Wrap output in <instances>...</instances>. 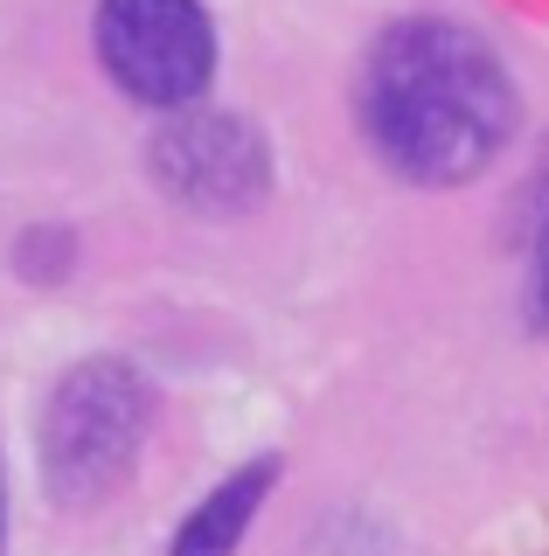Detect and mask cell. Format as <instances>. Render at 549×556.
Listing matches in <instances>:
<instances>
[{
	"label": "cell",
	"instance_id": "4",
	"mask_svg": "<svg viewBox=\"0 0 549 556\" xmlns=\"http://www.w3.org/2000/svg\"><path fill=\"white\" fill-rule=\"evenodd\" d=\"M146 174L195 216H244L271 188V147L237 112H175L146 147Z\"/></svg>",
	"mask_w": 549,
	"mask_h": 556
},
{
	"label": "cell",
	"instance_id": "7",
	"mask_svg": "<svg viewBox=\"0 0 549 556\" xmlns=\"http://www.w3.org/2000/svg\"><path fill=\"white\" fill-rule=\"evenodd\" d=\"M0 549H8V486H0Z\"/></svg>",
	"mask_w": 549,
	"mask_h": 556
},
{
	"label": "cell",
	"instance_id": "2",
	"mask_svg": "<svg viewBox=\"0 0 549 556\" xmlns=\"http://www.w3.org/2000/svg\"><path fill=\"white\" fill-rule=\"evenodd\" d=\"M153 425V390L132 362L91 355L49 390L42 410V480L63 508H98L132 473Z\"/></svg>",
	"mask_w": 549,
	"mask_h": 556
},
{
	"label": "cell",
	"instance_id": "6",
	"mask_svg": "<svg viewBox=\"0 0 549 556\" xmlns=\"http://www.w3.org/2000/svg\"><path fill=\"white\" fill-rule=\"evenodd\" d=\"M528 320L549 327V230L536 237V265H528Z\"/></svg>",
	"mask_w": 549,
	"mask_h": 556
},
{
	"label": "cell",
	"instance_id": "5",
	"mask_svg": "<svg viewBox=\"0 0 549 556\" xmlns=\"http://www.w3.org/2000/svg\"><path fill=\"white\" fill-rule=\"evenodd\" d=\"M271 480H279V459L237 466V473L222 480L216 494L175 529V556H237V543H244V529H251V515L265 508V494H271Z\"/></svg>",
	"mask_w": 549,
	"mask_h": 556
},
{
	"label": "cell",
	"instance_id": "1",
	"mask_svg": "<svg viewBox=\"0 0 549 556\" xmlns=\"http://www.w3.org/2000/svg\"><path fill=\"white\" fill-rule=\"evenodd\" d=\"M362 139L375 161L418 188L473 181L514 132L508 63L459 22H397L375 35L362 63Z\"/></svg>",
	"mask_w": 549,
	"mask_h": 556
},
{
	"label": "cell",
	"instance_id": "3",
	"mask_svg": "<svg viewBox=\"0 0 549 556\" xmlns=\"http://www.w3.org/2000/svg\"><path fill=\"white\" fill-rule=\"evenodd\" d=\"M98 56L126 98L188 112L216 77V28L202 0H98Z\"/></svg>",
	"mask_w": 549,
	"mask_h": 556
}]
</instances>
